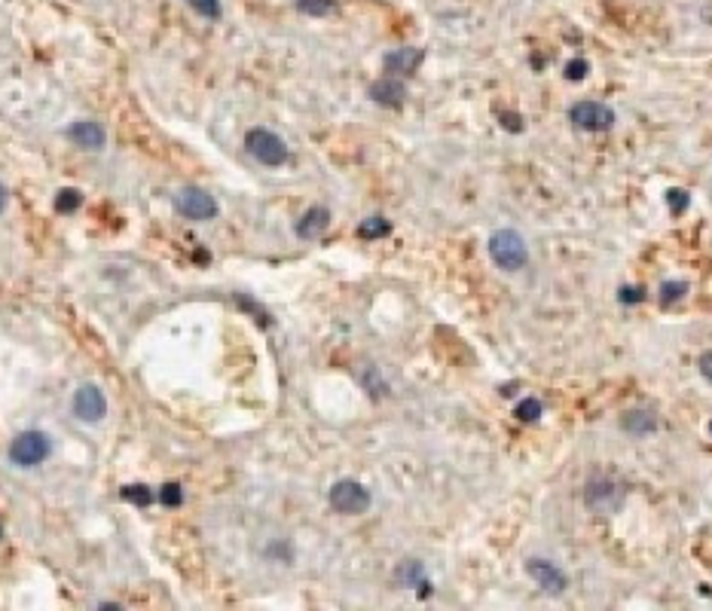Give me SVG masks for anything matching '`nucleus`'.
I'll return each instance as SVG.
<instances>
[{
	"label": "nucleus",
	"mask_w": 712,
	"mask_h": 611,
	"mask_svg": "<svg viewBox=\"0 0 712 611\" xmlns=\"http://www.w3.org/2000/svg\"><path fill=\"white\" fill-rule=\"evenodd\" d=\"M68 138L74 141L77 147L98 150V147H104L107 135H104V128L98 126V122H92V120H80V122H74V126L68 128Z\"/></svg>",
	"instance_id": "obj_13"
},
{
	"label": "nucleus",
	"mask_w": 712,
	"mask_h": 611,
	"mask_svg": "<svg viewBox=\"0 0 712 611\" xmlns=\"http://www.w3.org/2000/svg\"><path fill=\"white\" fill-rule=\"evenodd\" d=\"M160 499H162V505L178 508V505H181V501H184V492H181V486H178V483H169V486H162Z\"/></svg>",
	"instance_id": "obj_24"
},
{
	"label": "nucleus",
	"mask_w": 712,
	"mask_h": 611,
	"mask_svg": "<svg viewBox=\"0 0 712 611\" xmlns=\"http://www.w3.org/2000/svg\"><path fill=\"white\" fill-rule=\"evenodd\" d=\"M688 293V285L685 282H666L664 287H660V303L664 306H673V303H679L682 297Z\"/></svg>",
	"instance_id": "obj_20"
},
{
	"label": "nucleus",
	"mask_w": 712,
	"mask_h": 611,
	"mask_svg": "<svg viewBox=\"0 0 712 611\" xmlns=\"http://www.w3.org/2000/svg\"><path fill=\"white\" fill-rule=\"evenodd\" d=\"M120 495H122V499H126V501H135V505H141V508L153 501V495H150V489H147V486H126Z\"/></svg>",
	"instance_id": "obj_22"
},
{
	"label": "nucleus",
	"mask_w": 712,
	"mask_h": 611,
	"mask_svg": "<svg viewBox=\"0 0 712 611\" xmlns=\"http://www.w3.org/2000/svg\"><path fill=\"white\" fill-rule=\"evenodd\" d=\"M49 456V437L43 431H21L10 447V462L19 468H34Z\"/></svg>",
	"instance_id": "obj_3"
},
{
	"label": "nucleus",
	"mask_w": 712,
	"mask_h": 611,
	"mask_svg": "<svg viewBox=\"0 0 712 611\" xmlns=\"http://www.w3.org/2000/svg\"><path fill=\"white\" fill-rule=\"evenodd\" d=\"M621 425L627 434L642 437V434H654V431H658V419H654L649 409H633V413H627L621 419Z\"/></svg>",
	"instance_id": "obj_14"
},
{
	"label": "nucleus",
	"mask_w": 712,
	"mask_h": 611,
	"mask_svg": "<svg viewBox=\"0 0 712 611\" xmlns=\"http://www.w3.org/2000/svg\"><path fill=\"white\" fill-rule=\"evenodd\" d=\"M617 300H621V303H627V306H633V303H642V300H645V287H621V293H617Z\"/></svg>",
	"instance_id": "obj_25"
},
{
	"label": "nucleus",
	"mask_w": 712,
	"mask_h": 611,
	"mask_svg": "<svg viewBox=\"0 0 712 611\" xmlns=\"http://www.w3.org/2000/svg\"><path fill=\"white\" fill-rule=\"evenodd\" d=\"M700 373L707 383H712V351H707V355L700 358Z\"/></svg>",
	"instance_id": "obj_28"
},
{
	"label": "nucleus",
	"mask_w": 712,
	"mask_h": 611,
	"mask_svg": "<svg viewBox=\"0 0 712 611\" xmlns=\"http://www.w3.org/2000/svg\"><path fill=\"white\" fill-rule=\"evenodd\" d=\"M297 10L303 12V16L321 19L336 10V0H297Z\"/></svg>",
	"instance_id": "obj_17"
},
{
	"label": "nucleus",
	"mask_w": 712,
	"mask_h": 611,
	"mask_svg": "<svg viewBox=\"0 0 712 611\" xmlns=\"http://www.w3.org/2000/svg\"><path fill=\"white\" fill-rule=\"evenodd\" d=\"M327 227H330V211H327V208H321V205H315L297 220V235H300V239H306V242H315V239H321V235H325Z\"/></svg>",
	"instance_id": "obj_12"
},
{
	"label": "nucleus",
	"mask_w": 712,
	"mask_h": 611,
	"mask_svg": "<svg viewBox=\"0 0 712 611\" xmlns=\"http://www.w3.org/2000/svg\"><path fill=\"white\" fill-rule=\"evenodd\" d=\"M501 120H505V128H510V132L523 128V117H517V113H501Z\"/></svg>",
	"instance_id": "obj_27"
},
{
	"label": "nucleus",
	"mask_w": 712,
	"mask_h": 611,
	"mask_svg": "<svg viewBox=\"0 0 712 611\" xmlns=\"http://www.w3.org/2000/svg\"><path fill=\"white\" fill-rule=\"evenodd\" d=\"M190 6L205 19H218L220 16V0H190Z\"/></svg>",
	"instance_id": "obj_23"
},
{
	"label": "nucleus",
	"mask_w": 712,
	"mask_h": 611,
	"mask_svg": "<svg viewBox=\"0 0 712 611\" xmlns=\"http://www.w3.org/2000/svg\"><path fill=\"white\" fill-rule=\"evenodd\" d=\"M175 208L184 214V218L190 220H211L218 218V202H214L211 196H208L205 190H199V186H186L175 196Z\"/></svg>",
	"instance_id": "obj_6"
},
{
	"label": "nucleus",
	"mask_w": 712,
	"mask_h": 611,
	"mask_svg": "<svg viewBox=\"0 0 712 611\" xmlns=\"http://www.w3.org/2000/svg\"><path fill=\"white\" fill-rule=\"evenodd\" d=\"M327 501L336 514H364L370 508V492L358 480H340V483L330 486Z\"/></svg>",
	"instance_id": "obj_4"
},
{
	"label": "nucleus",
	"mask_w": 712,
	"mask_h": 611,
	"mask_svg": "<svg viewBox=\"0 0 712 611\" xmlns=\"http://www.w3.org/2000/svg\"><path fill=\"white\" fill-rule=\"evenodd\" d=\"M666 205H670L673 214H685V208L691 205V196L685 190H679V186H673V190H666Z\"/></svg>",
	"instance_id": "obj_21"
},
{
	"label": "nucleus",
	"mask_w": 712,
	"mask_h": 611,
	"mask_svg": "<svg viewBox=\"0 0 712 611\" xmlns=\"http://www.w3.org/2000/svg\"><path fill=\"white\" fill-rule=\"evenodd\" d=\"M584 501H587V508H593V510H615L621 505V489H617L615 480H606V477L591 480L584 492Z\"/></svg>",
	"instance_id": "obj_9"
},
{
	"label": "nucleus",
	"mask_w": 712,
	"mask_h": 611,
	"mask_svg": "<svg viewBox=\"0 0 712 611\" xmlns=\"http://www.w3.org/2000/svg\"><path fill=\"white\" fill-rule=\"evenodd\" d=\"M74 413L80 416L83 422H98L107 413V400L102 394V388L95 385H83L77 388L74 394Z\"/></svg>",
	"instance_id": "obj_8"
},
{
	"label": "nucleus",
	"mask_w": 712,
	"mask_h": 611,
	"mask_svg": "<svg viewBox=\"0 0 712 611\" xmlns=\"http://www.w3.org/2000/svg\"><path fill=\"white\" fill-rule=\"evenodd\" d=\"M587 62L584 59H572L569 64H566V77H569V80H584V74H587Z\"/></svg>",
	"instance_id": "obj_26"
},
{
	"label": "nucleus",
	"mask_w": 712,
	"mask_h": 611,
	"mask_svg": "<svg viewBox=\"0 0 712 611\" xmlns=\"http://www.w3.org/2000/svg\"><path fill=\"white\" fill-rule=\"evenodd\" d=\"M80 202H83L80 190H62L59 199H55V211L70 214V211H77V208H80Z\"/></svg>",
	"instance_id": "obj_19"
},
{
	"label": "nucleus",
	"mask_w": 712,
	"mask_h": 611,
	"mask_svg": "<svg viewBox=\"0 0 712 611\" xmlns=\"http://www.w3.org/2000/svg\"><path fill=\"white\" fill-rule=\"evenodd\" d=\"M392 233V224L385 218H367L361 227H358V235L361 239H385Z\"/></svg>",
	"instance_id": "obj_16"
},
{
	"label": "nucleus",
	"mask_w": 712,
	"mask_h": 611,
	"mask_svg": "<svg viewBox=\"0 0 712 611\" xmlns=\"http://www.w3.org/2000/svg\"><path fill=\"white\" fill-rule=\"evenodd\" d=\"M514 416L520 422H538L544 416V407H542V400H538V398H523L520 404L514 407Z\"/></svg>",
	"instance_id": "obj_18"
},
{
	"label": "nucleus",
	"mask_w": 712,
	"mask_h": 611,
	"mask_svg": "<svg viewBox=\"0 0 712 611\" xmlns=\"http://www.w3.org/2000/svg\"><path fill=\"white\" fill-rule=\"evenodd\" d=\"M370 98L383 107H401L407 98V86L398 80V77H383L370 86Z\"/></svg>",
	"instance_id": "obj_11"
},
{
	"label": "nucleus",
	"mask_w": 712,
	"mask_h": 611,
	"mask_svg": "<svg viewBox=\"0 0 712 611\" xmlns=\"http://www.w3.org/2000/svg\"><path fill=\"white\" fill-rule=\"evenodd\" d=\"M569 120L581 132H609L615 126V111L602 102H578L572 104Z\"/></svg>",
	"instance_id": "obj_5"
},
{
	"label": "nucleus",
	"mask_w": 712,
	"mask_h": 611,
	"mask_svg": "<svg viewBox=\"0 0 712 611\" xmlns=\"http://www.w3.org/2000/svg\"><path fill=\"white\" fill-rule=\"evenodd\" d=\"M709 431H712V425H709Z\"/></svg>",
	"instance_id": "obj_30"
},
{
	"label": "nucleus",
	"mask_w": 712,
	"mask_h": 611,
	"mask_svg": "<svg viewBox=\"0 0 712 611\" xmlns=\"http://www.w3.org/2000/svg\"><path fill=\"white\" fill-rule=\"evenodd\" d=\"M422 59H426V53L422 49H416V46H404V49H392V53L385 55V70L388 74H394V77H410L413 74L416 68L422 64Z\"/></svg>",
	"instance_id": "obj_10"
},
{
	"label": "nucleus",
	"mask_w": 712,
	"mask_h": 611,
	"mask_svg": "<svg viewBox=\"0 0 712 611\" xmlns=\"http://www.w3.org/2000/svg\"><path fill=\"white\" fill-rule=\"evenodd\" d=\"M398 581L401 584H407V587H416L422 596H428V581H426V572H422V566L419 563H404L398 569Z\"/></svg>",
	"instance_id": "obj_15"
},
{
	"label": "nucleus",
	"mask_w": 712,
	"mask_h": 611,
	"mask_svg": "<svg viewBox=\"0 0 712 611\" xmlns=\"http://www.w3.org/2000/svg\"><path fill=\"white\" fill-rule=\"evenodd\" d=\"M4 208H6V190L0 186V211H4Z\"/></svg>",
	"instance_id": "obj_29"
},
{
	"label": "nucleus",
	"mask_w": 712,
	"mask_h": 611,
	"mask_svg": "<svg viewBox=\"0 0 712 611\" xmlns=\"http://www.w3.org/2000/svg\"><path fill=\"white\" fill-rule=\"evenodd\" d=\"M244 150L261 165H269V169H278V165L287 162V144L269 128H251L244 135Z\"/></svg>",
	"instance_id": "obj_2"
},
{
	"label": "nucleus",
	"mask_w": 712,
	"mask_h": 611,
	"mask_svg": "<svg viewBox=\"0 0 712 611\" xmlns=\"http://www.w3.org/2000/svg\"><path fill=\"white\" fill-rule=\"evenodd\" d=\"M489 257H493L499 269L517 272L529 263V248L520 233H514V229H499V233H493V239H489Z\"/></svg>",
	"instance_id": "obj_1"
},
{
	"label": "nucleus",
	"mask_w": 712,
	"mask_h": 611,
	"mask_svg": "<svg viewBox=\"0 0 712 611\" xmlns=\"http://www.w3.org/2000/svg\"><path fill=\"white\" fill-rule=\"evenodd\" d=\"M526 574L532 581H535L538 587H542V590H548V593H563L566 590V584H569V581H566V574H563V569H559L557 563H551V559H538V557H532V559H526Z\"/></svg>",
	"instance_id": "obj_7"
}]
</instances>
